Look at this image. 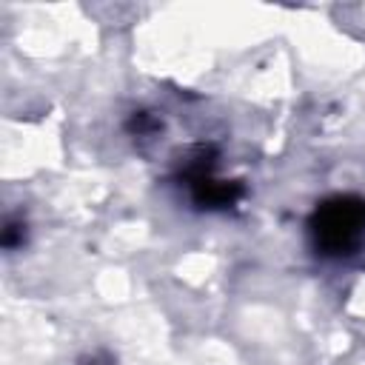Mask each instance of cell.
Here are the masks:
<instances>
[{"mask_svg": "<svg viewBox=\"0 0 365 365\" xmlns=\"http://www.w3.org/2000/svg\"><path fill=\"white\" fill-rule=\"evenodd\" d=\"M308 237L319 257H356L365 248V197L336 194L322 200L308 220Z\"/></svg>", "mask_w": 365, "mask_h": 365, "instance_id": "6da1fadb", "label": "cell"}, {"mask_svg": "<svg viewBox=\"0 0 365 365\" xmlns=\"http://www.w3.org/2000/svg\"><path fill=\"white\" fill-rule=\"evenodd\" d=\"M182 180L200 208H231L242 197V185L237 180L214 177V160L205 148H197V154L182 163Z\"/></svg>", "mask_w": 365, "mask_h": 365, "instance_id": "7a4b0ae2", "label": "cell"}, {"mask_svg": "<svg viewBox=\"0 0 365 365\" xmlns=\"http://www.w3.org/2000/svg\"><path fill=\"white\" fill-rule=\"evenodd\" d=\"M3 245L6 248H17L26 242V222L23 220H6V228H3Z\"/></svg>", "mask_w": 365, "mask_h": 365, "instance_id": "3957f363", "label": "cell"}, {"mask_svg": "<svg viewBox=\"0 0 365 365\" xmlns=\"http://www.w3.org/2000/svg\"><path fill=\"white\" fill-rule=\"evenodd\" d=\"M83 365H100V362H97V359H88V362H83Z\"/></svg>", "mask_w": 365, "mask_h": 365, "instance_id": "277c9868", "label": "cell"}]
</instances>
